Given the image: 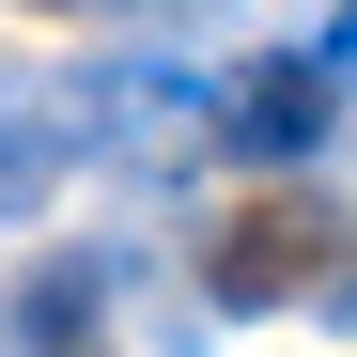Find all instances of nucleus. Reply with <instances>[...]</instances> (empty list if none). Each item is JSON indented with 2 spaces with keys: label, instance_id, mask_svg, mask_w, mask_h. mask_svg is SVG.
Returning <instances> with one entry per match:
<instances>
[{
  "label": "nucleus",
  "instance_id": "f257e3e1",
  "mask_svg": "<svg viewBox=\"0 0 357 357\" xmlns=\"http://www.w3.org/2000/svg\"><path fill=\"white\" fill-rule=\"evenodd\" d=\"M326 109H342V78L311 63V47H280V63H249V78L218 93V125H233V155H264V171H295V155L326 140Z\"/></svg>",
  "mask_w": 357,
  "mask_h": 357
},
{
  "label": "nucleus",
  "instance_id": "f03ea898",
  "mask_svg": "<svg viewBox=\"0 0 357 357\" xmlns=\"http://www.w3.org/2000/svg\"><path fill=\"white\" fill-rule=\"evenodd\" d=\"M326 249H342V218L326 202H264V218H233L218 233V295H233V311H264V295H295V280H326Z\"/></svg>",
  "mask_w": 357,
  "mask_h": 357
},
{
  "label": "nucleus",
  "instance_id": "7ed1b4c3",
  "mask_svg": "<svg viewBox=\"0 0 357 357\" xmlns=\"http://www.w3.org/2000/svg\"><path fill=\"white\" fill-rule=\"evenodd\" d=\"M0 342L16 357H109V264L93 249H47L16 295H0Z\"/></svg>",
  "mask_w": 357,
  "mask_h": 357
},
{
  "label": "nucleus",
  "instance_id": "20e7f679",
  "mask_svg": "<svg viewBox=\"0 0 357 357\" xmlns=\"http://www.w3.org/2000/svg\"><path fill=\"white\" fill-rule=\"evenodd\" d=\"M47 171H63V109H31L16 78H0V202H31Z\"/></svg>",
  "mask_w": 357,
  "mask_h": 357
},
{
  "label": "nucleus",
  "instance_id": "39448f33",
  "mask_svg": "<svg viewBox=\"0 0 357 357\" xmlns=\"http://www.w3.org/2000/svg\"><path fill=\"white\" fill-rule=\"evenodd\" d=\"M31 16H125V0H31Z\"/></svg>",
  "mask_w": 357,
  "mask_h": 357
}]
</instances>
